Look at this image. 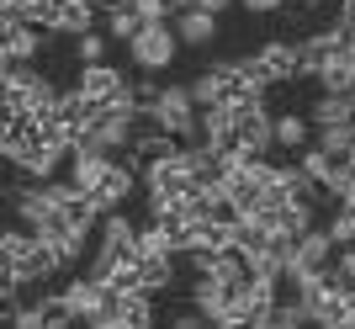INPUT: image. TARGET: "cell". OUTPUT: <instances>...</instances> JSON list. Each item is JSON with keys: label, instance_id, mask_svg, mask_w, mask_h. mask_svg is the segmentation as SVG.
<instances>
[{"label": "cell", "instance_id": "14", "mask_svg": "<svg viewBox=\"0 0 355 329\" xmlns=\"http://www.w3.org/2000/svg\"><path fill=\"white\" fill-rule=\"evenodd\" d=\"M170 22H175L186 48H207L212 37H218V11H207V6H186V11H175Z\"/></svg>", "mask_w": 355, "mask_h": 329}, {"label": "cell", "instance_id": "15", "mask_svg": "<svg viewBox=\"0 0 355 329\" xmlns=\"http://www.w3.org/2000/svg\"><path fill=\"white\" fill-rule=\"evenodd\" d=\"M308 117H313V128H350L355 122V90H324Z\"/></svg>", "mask_w": 355, "mask_h": 329}, {"label": "cell", "instance_id": "1", "mask_svg": "<svg viewBox=\"0 0 355 329\" xmlns=\"http://www.w3.org/2000/svg\"><path fill=\"white\" fill-rule=\"evenodd\" d=\"M266 90H270V80L260 75L254 53H250V59H218V64H207V69L191 80L196 106H244V101H266Z\"/></svg>", "mask_w": 355, "mask_h": 329}, {"label": "cell", "instance_id": "4", "mask_svg": "<svg viewBox=\"0 0 355 329\" xmlns=\"http://www.w3.org/2000/svg\"><path fill=\"white\" fill-rule=\"evenodd\" d=\"M27 22H37L43 32H64V37H80V32L101 27V6L96 0H32Z\"/></svg>", "mask_w": 355, "mask_h": 329}, {"label": "cell", "instance_id": "23", "mask_svg": "<svg viewBox=\"0 0 355 329\" xmlns=\"http://www.w3.org/2000/svg\"><path fill=\"white\" fill-rule=\"evenodd\" d=\"M106 43H112V32H80V37H74V59L80 64H101L106 59Z\"/></svg>", "mask_w": 355, "mask_h": 329}, {"label": "cell", "instance_id": "22", "mask_svg": "<svg viewBox=\"0 0 355 329\" xmlns=\"http://www.w3.org/2000/svg\"><path fill=\"white\" fill-rule=\"evenodd\" d=\"M318 149H329L334 160H355V122L350 128H318V138H313Z\"/></svg>", "mask_w": 355, "mask_h": 329}, {"label": "cell", "instance_id": "2", "mask_svg": "<svg viewBox=\"0 0 355 329\" xmlns=\"http://www.w3.org/2000/svg\"><path fill=\"white\" fill-rule=\"evenodd\" d=\"M0 260H6V282H21V287H48L53 276H64V260L53 250V239L32 234L27 223H16L0 234Z\"/></svg>", "mask_w": 355, "mask_h": 329}, {"label": "cell", "instance_id": "3", "mask_svg": "<svg viewBox=\"0 0 355 329\" xmlns=\"http://www.w3.org/2000/svg\"><path fill=\"white\" fill-rule=\"evenodd\" d=\"M144 122H159L164 133H175L180 144H202V106H196L191 85H164L159 101L144 112Z\"/></svg>", "mask_w": 355, "mask_h": 329}, {"label": "cell", "instance_id": "20", "mask_svg": "<svg viewBox=\"0 0 355 329\" xmlns=\"http://www.w3.org/2000/svg\"><path fill=\"white\" fill-rule=\"evenodd\" d=\"M313 80H318V90H355V53H350V48H340V53H334Z\"/></svg>", "mask_w": 355, "mask_h": 329}, {"label": "cell", "instance_id": "8", "mask_svg": "<svg viewBox=\"0 0 355 329\" xmlns=\"http://www.w3.org/2000/svg\"><path fill=\"white\" fill-rule=\"evenodd\" d=\"M48 117L59 122V133L69 138V144H80V138H85V128H90L96 117H101V101H90V96H85L80 85H69V90L59 96V106L48 112Z\"/></svg>", "mask_w": 355, "mask_h": 329}, {"label": "cell", "instance_id": "9", "mask_svg": "<svg viewBox=\"0 0 355 329\" xmlns=\"http://www.w3.org/2000/svg\"><path fill=\"white\" fill-rule=\"evenodd\" d=\"M334 255H340V244H334V234L329 228H308L302 239H297V255H292V266L286 271H297V276H324L329 266H334Z\"/></svg>", "mask_w": 355, "mask_h": 329}, {"label": "cell", "instance_id": "25", "mask_svg": "<svg viewBox=\"0 0 355 329\" xmlns=\"http://www.w3.org/2000/svg\"><path fill=\"white\" fill-rule=\"evenodd\" d=\"M133 90H138V106H144V112H148V106L159 101V90H164V85H159V80H154V75H144V80H138Z\"/></svg>", "mask_w": 355, "mask_h": 329}, {"label": "cell", "instance_id": "10", "mask_svg": "<svg viewBox=\"0 0 355 329\" xmlns=\"http://www.w3.org/2000/svg\"><path fill=\"white\" fill-rule=\"evenodd\" d=\"M74 85L85 90L90 101H101V106H112V101H122V96H128V90H133V80L122 75L117 64H80V80H74Z\"/></svg>", "mask_w": 355, "mask_h": 329}, {"label": "cell", "instance_id": "12", "mask_svg": "<svg viewBox=\"0 0 355 329\" xmlns=\"http://www.w3.org/2000/svg\"><path fill=\"white\" fill-rule=\"evenodd\" d=\"M43 37H48V32L37 27V22H6V69H27V64H37Z\"/></svg>", "mask_w": 355, "mask_h": 329}, {"label": "cell", "instance_id": "27", "mask_svg": "<svg viewBox=\"0 0 355 329\" xmlns=\"http://www.w3.org/2000/svg\"><path fill=\"white\" fill-rule=\"evenodd\" d=\"M292 6H302V11H324L329 0H292Z\"/></svg>", "mask_w": 355, "mask_h": 329}, {"label": "cell", "instance_id": "16", "mask_svg": "<svg viewBox=\"0 0 355 329\" xmlns=\"http://www.w3.org/2000/svg\"><path fill=\"white\" fill-rule=\"evenodd\" d=\"M297 53H302V80H313L329 59H334V53H340V32H334V27L313 32V37H302V43H297Z\"/></svg>", "mask_w": 355, "mask_h": 329}, {"label": "cell", "instance_id": "24", "mask_svg": "<svg viewBox=\"0 0 355 329\" xmlns=\"http://www.w3.org/2000/svg\"><path fill=\"white\" fill-rule=\"evenodd\" d=\"M292 0H239V11H250V16H276V11H286Z\"/></svg>", "mask_w": 355, "mask_h": 329}, {"label": "cell", "instance_id": "17", "mask_svg": "<svg viewBox=\"0 0 355 329\" xmlns=\"http://www.w3.org/2000/svg\"><path fill=\"white\" fill-rule=\"evenodd\" d=\"M318 138V128H313V117H297V112H276V149L286 154H302Z\"/></svg>", "mask_w": 355, "mask_h": 329}, {"label": "cell", "instance_id": "13", "mask_svg": "<svg viewBox=\"0 0 355 329\" xmlns=\"http://www.w3.org/2000/svg\"><path fill=\"white\" fill-rule=\"evenodd\" d=\"M144 22L148 16L138 11V0H101V27L112 32V43H133Z\"/></svg>", "mask_w": 355, "mask_h": 329}, {"label": "cell", "instance_id": "6", "mask_svg": "<svg viewBox=\"0 0 355 329\" xmlns=\"http://www.w3.org/2000/svg\"><path fill=\"white\" fill-rule=\"evenodd\" d=\"M180 32H175V22H144L138 27V37L128 43V59L144 69V75H164L170 64H175V53H180Z\"/></svg>", "mask_w": 355, "mask_h": 329}, {"label": "cell", "instance_id": "11", "mask_svg": "<svg viewBox=\"0 0 355 329\" xmlns=\"http://www.w3.org/2000/svg\"><path fill=\"white\" fill-rule=\"evenodd\" d=\"M254 64H260V75L270 80V85H297L302 80V53H297V43H266L254 48Z\"/></svg>", "mask_w": 355, "mask_h": 329}, {"label": "cell", "instance_id": "19", "mask_svg": "<svg viewBox=\"0 0 355 329\" xmlns=\"http://www.w3.org/2000/svg\"><path fill=\"white\" fill-rule=\"evenodd\" d=\"M175 260H180V255H148V250H138V266H144V287L154 292V298L175 287Z\"/></svg>", "mask_w": 355, "mask_h": 329}, {"label": "cell", "instance_id": "21", "mask_svg": "<svg viewBox=\"0 0 355 329\" xmlns=\"http://www.w3.org/2000/svg\"><path fill=\"white\" fill-rule=\"evenodd\" d=\"M329 234H334V244H340L345 255H355V208H345V202H334V212H329Z\"/></svg>", "mask_w": 355, "mask_h": 329}, {"label": "cell", "instance_id": "26", "mask_svg": "<svg viewBox=\"0 0 355 329\" xmlns=\"http://www.w3.org/2000/svg\"><path fill=\"white\" fill-rule=\"evenodd\" d=\"M196 6H207V11H218V16H223L228 6H239V0H196Z\"/></svg>", "mask_w": 355, "mask_h": 329}, {"label": "cell", "instance_id": "5", "mask_svg": "<svg viewBox=\"0 0 355 329\" xmlns=\"http://www.w3.org/2000/svg\"><path fill=\"white\" fill-rule=\"evenodd\" d=\"M64 90H53V80L37 75V69H6V117H21V112H37V117H48L53 106H59Z\"/></svg>", "mask_w": 355, "mask_h": 329}, {"label": "cell", "instance_id": "7", "mask_svg": "<svg viewBox=\"0 0 355 329\" xmlns=\"http://www.w3.org/2000/svg\"><path fill=\"white\" fill-rule=\"evenodd\" d=\"M138 180H144V170H138L133 160H112L90 196H96V208H101V212H117V208H128V202H133Z\"/></svg>", "mask_w": 355, "mask_h": 329}, {"label": "cell", "instance_id": "18", "mask_svg": "<svg viewBox=\"0 0 355 329\" xmlns=\"http://www.w3.org/2000/svg\"><path fill=\"white\" fill-rule=\"evenodd\" d=\"M117 160V154H101V149H74L69 154V180L74 186H85V192H96V180L106 176V164Z\"/></svg>", "mask_w": 355, "mask_h": 329}]
</instances>
